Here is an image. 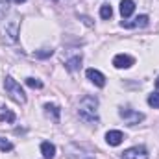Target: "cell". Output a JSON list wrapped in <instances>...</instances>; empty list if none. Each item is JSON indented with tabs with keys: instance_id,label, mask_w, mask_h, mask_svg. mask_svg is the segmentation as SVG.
<instances>
[{
	"instance_id": "obj_16",
	"label": "cell",
	"mask_w": 159,
	"mask_h": 159,
	"mask_svg": "<svg viewBox=\"0 0 159 159\" xmlns=\"http://www.w3.org/2000/svg\"><path fill=\"white\" fill-rule=\"evenodd\" d=\"M100 17H102V19H106V20H107V19H111V17H113V7H111L109 4H104V6L100 7Z\"/></svg>"
},
{
	"instance_id": "obj_8",
	"label": "cell",
	"mask_w": 159,
	"mask_h": 159,
	"mask_svg": "<svg viewBox=\"0 0 159 159\" xmlns=\"http://www.w3.org/2000/svg\"><path fill=\"white\" fill-rule=\"evenodd\" d=\"M85 76H87V80H91L96 87H104L106 85V76L100 70H96V69H87Z\"/></svg>"
},
{
	"instance_id": "obj_14",
	"label": "cell",
	"mask_w": 159,
	"mask_h": 159,
	"mask_svg": "<svg viewBox=\"0 0 159 159\" xmlns=\"http://www.w3.org/2000/svg\"><path fill=\"white\" fill-rule=\"evenodd\" d=\"M80 65H81V56H76V57H72V59H69L65 63L67 70H70V72H74L76 69H80Z\"/></svg>"
},
{
	"instance_id": "obj_5",
	"label": "cell",
	"mask_w": 159,
	"mask_h": 159,
	"mask_svg": "<svg viewBox=\"0 0 159 159\" xmlns=\"http://www.w3.org/2000/svg\"><path fill=\"white\" fill-rule=\"evenodd\" d=\"M119 115H120V119H124V122H126L128 126H135V124H139L141 120H144V115H143V113L133 111V109H128V107H120Z\"/></svg>"
},
{
	"instance_id": "obj_1",
	"label": "cell",
	"mask_w": 159,
	"mask_h": 159,
	"mask_svg": "<svg viewBox=\"0 0 159 159\" xmlns=\"http://www.w3.org/2000/svg\"><path fill=\"white\" fill-rule=\"evenodd\" d=\"M78 115L80 119L87 124L98 122V98L96 96H83L78 104Z\"/></svg>"
},
{
	"instance_id": "obj_23",
	"label": "cell",
	"mask_w": 159,
	"mask_h": 159,
	"mask_svg": "<svg viewBox=\"0 0 159 159\" xmlns=\"http://www.w3.org/2000/svg\"><path fill=\"white\" fill-rule=\"evenodd\" d=\"M156 87H157V89H159V78L156 80Z\"/></svg>"
},
{
	"instance_id": "obj_4",
	"label": "cell",
	"mask_w": 159,
	"mask_h": 159,
	"mask_svg": "<svg viewBox=\"0 0 159 159\" xmlns=\"http://www.w3.org/2000/svg\"><path fill=\"white\" fill-rule=\"evenodd\" d=\"M65 154H67L69 159H94V152L93 150H89L87 146L76 144V143L69 144L65 148Z\"/></svg>"
},
{
	"instance_id": "obj_11",
	"label": "cell",
	"mask_w": 159,
	"mask_h": 159,
	"mask_svg": "<svg viewBox=\"0 0 159 159\" xmlns=\"http://www.w3.org/2000/svg\"><path fill=\"white\" fill-rule=\"evenodd\" d=\"M133 11H135V2H133V0H122V2H120V15H122L124 19L131 17Z\"/></svg>"
},
{
	"instance_id": "obj_10",
	"label": "cell",
	"mask_w": 159,
	"mask_h": 159,
	"mask_svg": "<svg viewBox=\"0 0 159 159\" xmlns=\"http://www.w3.org/2000/svg\"><path fill=\"white\" fill-rule=\"evenodd\" d=\"M146 24H148V17H146V15H139V17H135L131 22H124V20L120 22L122 28H144Z\"/></svg>"
},
{
	"instance_id": "obj_18",
	"label": "cell",
	"mask_w": 159,
	"mask_h": 159,
	"mask_svg": "<svg viewBox=\"0 0 159 159\" xmlns=\"http://www.w3.org/2000/svg\"><path fill=\"white\" fill-rule=\"evenodd\" d=\"M7 11H9V0H0V20H4Z\"/></svg>"
},
{
	"instance_id": "obj_22",
	"label": "cell",
	"mask_w": 159,
	"mask_h": 159,
	"mask_svg": "<svg viewBox=\"0 0 159 159\" xmlns=\"http://www.w3.org/2000/svg\"><path fill=\"white\" fill-rule=\"evenodd\" d=\"M13 2H15V4H24L26 0H13Z\"/></svg>"
},
{
	"instance_id": "obj_21",
	"label": "cell",
	"mask_w": 159,
	"mask_h": 159,
	"mask_svg": "<svg viewBox=\"0 0 159 159\" xmlns=\"http://www.w3.org/2000/svg\"><path fill=\"white\" fill-rule=\"evenodd\" d=\"M0 150H2V152H11V150H13V144H11L9 141H6V139L0 137Z\"/></svg>"
},
{
	"instance_id": "obj_12",
	"label": "cell",
	"mask_w": 159,
	"mask_h": 159,
	"mask_svg": "<svg viewBox=\"0 0 159 159\" xmlns=\"http://www.w3.org/2000/svg\"><path fill=\"white\" fill-rule=\"evenodd\" d=\"M41 154H43L44 159H54V156H56V146L52 143L44 141V143H41Z\"/></svg>"
},
{
	"instance_id": "obj_15",
	"label": "cell",
	"mask_w": 159,
	"mask_h": 159,
	"mask_svg": "<svg viewBox=\"0 0 159 159\" xmlns=\"http://www.w3.org/2000/svg\"><path fill=\"white\" fill-rule=\"evenodd\" d=\"M0 120H2V122H15V113L9 111V109H6V107H2V111H0Z\"/></svg>"
},
{
	"instance_id": "obj_2",
	"label": "cell",
	"mask_w": 159,
	"mask_h": 159,
	"mask_svg": "<svg viewBox=\"0 0 159 159\" xmlns=\"http://www.w3.org/2000/svg\"><path fill=\"white\" fill-rule=\"evenodd\" d=\"M19 24H20L19 17H11V19H7L4 22V26H2V37H4V41L7 44L17 43V39H19Z\"/></svg>"
},
{
	"instance_id": "obj_6",
	"label": "cell",
	"mask_w": 159,
	"mask_h": 159,
	"mask_svg": "<svg viewBox=\"0 0 159 159\" xmlns=\"http://www.w3.org/2000/svg\"><path fill=\"white\" fill-rule=\"evenodd\" d=\"M122 159H148V150L144 146H131L122 152Z\"/></svg>"
},
{
	"instance_id": "obj_19",
	"label": "cell",
	"mask_w": 159,
	"mask_h": 159,
	"mask_svg": "<svg viewBox=\"0 0 159 159\" xmlns=\"http://www.w3.org/2000/svg\"><path fill=\"white\" fill-rule=\"evenodd\" d=\"M26 85L32 87V89H43V81H39L35 78H26Z\"/></svg>"
},
{
	"instance_id": "obj_17",
	"label": "cell",
	"mask_w": 159,
	"mask_h": 159,
	"mask_svg": "<svg viewBox=\"0 0 159 159\" xmlns=\"http://www.w3.org/2000/svg\"><path fill=\"white\" fill-rule=\"evenodd\" d=\"M148 106H152L154 109H159V91L152 93V94L148 96Z\"/></svg>"
},
{
	"instance_id": "obj_3",
	"label": "cell",
	"mask_w": 159,
	"mask_h": 159,
	"mask_svg": "<svg viewBox=\"0 0 159 159\" xmlns=\"http://www.w3.org/2000/svg\"><path fill=\"white\" fill-rule=\"evenodd\" d=\"M4 89H6V93L9 94V98H11L13 102H17V104H26V94H24L22 87L11 78V76H7V78L4 80Z\"/></svg>"
},
{
	"instance_id": "obj_7",
	"label": "cell",
	"mask_w": 159,
	"mask_h": 159,
	"mask_svg": "<svg viewBox=\"0 0 159 159\" xmlns=\"http://www.w3.org/2000/svg\"><path fill=\"white\" fill-rule=\"evenodd\" d=\"M133 63H135V59L128 54H117L113 57V67L115 69H129Z\"/></svg>"
},
{
	"instance_id": "obj_13",
	"label": "cell",
	"mask_w": 159,
	"mask_h": 159,
	"mask_svg": "<svg viewBox=\"0 0 159 159\" xmlns=\"http://www.w3.org/2000/svg\"><path fill=\"white\" fill-rule=\"evenodd\" d=\"M44 109H46V113H48V115H52V117H54V120H59V115H61L59 106H56V104H46V106H44Z\"/></svg>"
},
{
	"instance_id": "obj_9",
	"label": "cell",
	"mask_w": 159,
	"mask_h": 159,
	"mask_svg": "<svg viewBox=\"0 0 159 159\" xmlns=\"http://www.w3.org/2000/svg\"><path fill=\"white\" fill-rule=\"evenodd\" d=\"M106 141H107L109 146H119L120 143L124 141V133L120 129H109L106 133Z\"/></svg>"
},
{
	"instance_id": "obj_20",
	"label": "cell",
	"mask_w": 159,
	"mask_h": 159,
	"mask_svg": "<svg viewBox=\"0 0 159 159\" xmlns=\"http://www.w3.org/2000/svg\"><path fill=\"white\" fill-rule=\"evenodd\" d=\"M52 54H54V50H50V48H43V50H39V52H35L34 56L39 57V59H44V57H50Z\"/></svg>"
}]
</instances>
